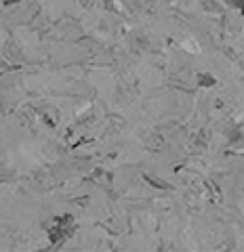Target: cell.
<instances>
[{"mask_svg":"<svg viewBox=\"0 0 244 252\" xmlns=\"http://www.w3.org/2000/svg\"><path fill=\"white\" fill-rule=\"evenodd\" d=\"M227 2H229V4H234L236 9H240V11L244 9V0H227Z\"/></svg>","mask_w":244,"mask_h":252,"instance_id":"obj_1","label":"cell"}]
</instances>
